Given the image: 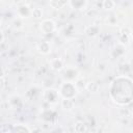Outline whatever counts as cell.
I'll return each instance as SVG.
<instances>
[{
    "label": "cell",
    "mask_w": 133,
    "mask_h": 133,
    "mask_svg": "<svg viewBox=\"0 0 133 133\" xmlns=\"http://www.w3.org/2000/svg\"><path fill=\"white\" fill-rule=\"evenodd\" d=\"M132 78L128 75L116 76L109 85V98L118 106H128L132 103Z\"/></svg>",
    "instance_id": "6da1fadb"
},
{
    "label": "cell",
    "mask_w": 133,
    "mask_h": 133,
    "mask_svg": "<svg viewBox=\"0 0 133 133\" xmlns=\"http://www.w3.org/2000/svg\"><path fill=\"white\" fill-rule=\"evenodd\" d=\"M78 91L79 90L75 82H71V81H63L58 88L59 96L62 99H75Z\"/></svg>",
    "instance_id": "7a4b0ae2"
},
{
    "label": "cell",
    "mask_w": 133,
    "mask_h": 133,
    "mask_svg": "<svg viewBox=\"0 0 133 133\" xmlns=\"http://www.w3.org/2000/svg\"><path fill=\"white\" fill-rule=\"evenodd\" d=\"M42 98L49 105H56L61 99L58 90L55 88H51V87H48L43 91Z\"/></svg>",
    "instance_id": "3957f363"
},
{
    "label": "cell",
    "mask_w": 133,
    "mask_h": 133,
    "mask_svg": "<svg viewBox=\"0 0 133 133\" xmlns=\"http://www.w3.org/2000/svg\"><path fill=\"white\" fill-rule=\"evenodd\" d=\"M38 28H39V31L44 35H50V34H53L56 31L57 26H56V23H55L54 20H52V19H43L38 24Z\"/></svg>",
    "instance_id": "277c9868"
},
{
    "label": "cell",
    "mask_w": 133,
    "mask_h": 133,
    "mask_svg": "<svg viewBox=\"0 0 133 133\" xmlns=\"http://www.w3.org/2000/svg\"><path fill=\"white\" fill-rule=\"evenodd\" d=\"M62 79L63 81H71V82H75L78 78H79V70L74 66V65H69V66H64L62 70Z\"/></svg>",
    "instance_id": "5b68a950"
},
{
    "label": "cell",
    "mask_w": 133,
    "mask_h": 133,
    "mask_svg": "<svg viewBox=\"0 0 133 133\" xmlns=\"http://www.w3.org/2000/svg\"><path fill=\"white\" fill-rule=\"evenodd\" d=\"M39 117L43 122L47 123V124H53L56 121L57 117V112L54 109L51 108H45L43 111H41Z\"/></svg>",
    "instance_id": "8992f818"
},
{
    "label": "cell",
    "mask_w": 133,
    "mask_h": 133,
    "mask_svg": "<svg viewBox=\"0 0 133 133\" xmlns=\"http://www.w3.org/2000/svg\"><path fill=\"white\" fill-rule=\"evenodd\" d=\"M132 41V30L129 27H123L118 33V43L122 45H129Z\"/></svg>",
    "instance_id": "52a82bcc"
},
{
    "label": "cell",
    "mask_w": 133,
    "mask_h": 133,
    "mask_svg": "<svg viewBox=\"0 0 133 133\" xmlns=\"http://www.w3.org/2000/svg\"><path fill=\"white\" fill-rule=\"evenodd\" d=\"M65 66V62L61 57H54L49 61V68L54 72H61Z\"/></svg>",
    "instance_id": "ba28073f"
},
{
    "label": "cell",
    "mask_w": 133,
    "mask_h": 133,
    "mask_svg": "<svg viewBox=\"0 0 133 133\" xmlns=\"http://www.w3.org/2000/svg\"><path fill=\"white\" fill-rule=\"evenodd\" d=\"M126 53V46L122 45V44H116L113 46V48L110 51V56L113 59H117L124 56V54Z\"/></svg>",
    "instance_id": "9c48e42d"
},
{
    "label": "cell",
    "mask_w": 133,
    "mask_h": 133,
    "mask_svg": "<svg viewBox=\"0 0 133 133\" xmlns=\"http://www.w3.org/2000/svg\"><path fill=\"white\" fill-rule=\"evenodd\" d=\"M31 7L28 4H21L17 8V17L21 19H28L31 17Z\"/></svg>",
    "instance_id": "30bf717a"
},
{
    "label": "cell",
    "mask_w": 133,
    "mask_h": 133,
    "mask_svg": "<svg viewBox=\"0 0 133 133\" xmlns=\"http://www.w3.org/2000/svg\"><path fill=\"white\" fill-rule=\"evenodd\" d=\"M8 104L11 109L19 110L23 107V100L19 95H11L8 97Z\"/></svg>",
    "instance_id": "8fae6325"
},
{
    "label": "cell",
    "mask_w": 133,
    "mask_h": 133,
    "mask_svg": "<svg viewBox=\"0 0 133 133\" xmlns=\"http://www.w3.org/2000/svg\"><path fill=\"white\" fill-rule=\"evenodd\" d=\"M51 44L48 41H41L36 44V50L42 55H48L51 53Z\"/></svg>",
    "instance_id": "7c38bea8"
},
{
    "label": "cell",
    "mask_w": 133,
    "mask_h": 133,
    "mask_svg": "<svg viewBox=\"0 0 133 133\" xmlns=\"http://www.w3.org/2000/svg\"><path fill=\"white\" fill-rule=\"evenodd\" d=\"M68 2L70 6L75 10H82L87 6V0H69Z\"/></svg>",
    "instance_id": "4fadbf2b"
},
{
    "label": "cell",
    "mask_w": 133,
    "mask_h": 133,
    "mask_svg": "<svg viewBox=\"0 0 133 133\" xmlns=\"http://www.w3.org/2000/svg\"><path fill=\"white\" fill-rule=\"evenodd\" d=\"M100 32V27L98 25H87L84 27V33L88 36V37H95L99 34Z\"/></svg>",
    "instance_id": "5bb4252c"
},
{
    "label": "cell",
    "mask_w": 133,
    "mask_h": 133,
    "mask_svg": "<svg viewBox=\"0 0 133 133\" xmlns=\"http://www.w3.org/2000/svg\"><path fill=\"white\" fill-rule=\"evenodd\" d=\"M10 131H11V132H17V133H30L32 130H31L27 125L18 123V124L12 125Z\"/></svg>",
    "instance_id": "9a60e30c"
},
{
    "label": "cell",
    "mask_w": 133,
    "mask_h": 133,
    "mask_svg": "<svg viewBox=\"0 0 133 133\" xmlns=\"http://www.w3.org/2000/svg\"><path fill=\"white\" fill-rule=\"evenodd\" d=\"M60 106L63 110L65 111H71L73 110V108L75 107V102L74 99H60Z\"/></svg>",
    "instance_id": "2e32d148"
},
{
    "label": "cell",
    "mask_w": 133,
    "mask_h": 133,
    "mask_svg": "<svg viewBox=\"0 0 133 133\" xmlns=\"http://www.w3.org/2000/svg\"><path fill=\"white\" fill-rule=\"evenodd\" d=\"M74 131L77 133H85L88 131V126L83 121H77L74 124Z\"/></svg>",
    "instance_id": "e0dca14e"
},
{
    "label": "cell",
    "mask_w": 133,
    "mask_h": 133,
    "mask_svg": "<svg viewBox=\"0 0 133 133\" xmlns=\"http://www.w3.org/2000/svg\"><path fill=\"white\" fill-rule=\"evenodd\" d=\"M66 3H68L66 0H49V5L56 10L62 9L66 5Z\"/></svg>",
    "instance_id": "ac0fdd59"
},
{
    "label": "cell",
    "mask_w": 133,
    "mask_h": 133,
    "mask_svg": "<svg viewBox=\"0 0 133 133\" xmlns=\"http://www.w3.org/2000/svg\"><path fill=\"white\" fill-rule=\"evenodd\" d=\"M84 88L89 92H97L100 89V85L96 81H88L87 83H85Z\"/></svg>",
    "instance_id": "d6986e66"
},
{
    "label": "cell",
    "mask_w": 133,
    "mask_h": 133,
    "mask_svg": "<svg viewBox=\"0 0 133 133\" xmlns=\"http://www.w3.org/2000/svg\"><path fill=\"white\" fill-rule=\"evenodd\" d=\"M12 27L16 30H22L24 28V20L21 19V18H19V17H17L12 21Z\"/></svg>",
    "instance_id": "ffe728a7"
},
{
    "label": "cell",
    "mask_w": 133,
    "mask_h": 133,
    "mask_svg": "<svg viewBox=\"0 0 133 133\" xmlns=\"http://www.w3.org/2000/svg\"><path fill=\"white\" fill-rule=\"evenodd\" d=\"M102 6L106 10H112L115 8V1L114 0H103Z\"/></svg>",
    "instance_id": "44dd1931"
},
{
    "label": "cell",
    "mask_w": 133,
    "mask_h": 133,
    "mask_svg": "<svg viewBox=\"0 0 133 133\" xmlns=\"http://www.w3.org/2000/svg\"><path fill=\"white\" fill-rule=\"evenodd\" d=\"M44 16V11L43 8L41 7H34L31 9V17L34 19H42Z\"/></svg>",
    "instance_id": "7402d4cb"
},
{
    "label": "cell",
    "mask_w": 133,
    "mask_h": 133,
    "mask_svg": "<svg viewBox=\"0 0 133 133\" xmlns=\"http://www.w3.org/2000/svg\"><path fill=\"white\" fill-rule=\"evenodd\" d=\"M105 22L109 26H116V24H117V18L114 15H109V16L106 17Z\"/></svg>",
    "instance_id": "603a6c76"
},
{
    "label": "cell",
    "mask_w": 133,
    "mask_h": 133,
    "mask_svg": "<svg viewBox=\"0 0 133 133\" xmlns=\"http://www.w3.org/2000/svg\"><path fill=\"white\" fill-rule=\"evenodd\" d=\"M5 77V71L3 69V66L0 64V79H3Z\"/></svg>",
    "instance_id": "cb8c5ba5"
},
{
    "label": "cell",
    "mask_w": 133,
    "mask_h": 133,
    "mask_svg": "<svg viewBox=\"0 0 133 133\" xmlns=\"http://www.w3.org/2000/svg\"><path fill=\"white\" fill-rule=\"evenodd\" d=\"M4 38H5V36H4V32H3L2 29H0V45L4 42Z\"/></svg>",
    "instance_id": "d4e9b609"
},
{
    "label": "cell",
    "mask_w": 133,
    "mask_h": 133,
    "mask_svg": "<svg viewBox=\"0 0 133 133\" xmlns=\"http://www.w3.org/2000/svg\"><path fill=\"white\" fill-rule=\"evenodd\" d=\"M3 82H4V78H3V79H0V89H3V87H4V85H5Z\"/></svg>",
    "instance_id": "484cf974"
},
{
    "label": "cell",
    "mask_w": 133,
    "mask_h": 133,
    "mask_svg": "<svg viewBox=\"0 0 133 133\" xmlns=\"http://www.w3.org/2000/svg\"><path fill=\"white\" fill-rule=\"evenodd\" d=\"M1 24H2V16L0 15V25H1Z\"/></svg>",
    "instance_id": "4316f807"
},
{
    "label": "cell",
    "mask_w": 133,
    "mask_h": 133,
    "mask_svg": "<svg viewBox=\"0 0 133 133\" xmlns=\"http://www.w3.org/2000/svg\"><path fill=\"white\" fill-rule=\"evenodd\" d=\"M19 1H20V0H14V2H16V3H17V2H19Z\"/></svg>",
    "instance_id": "83f0119b"
}]
</instances>
